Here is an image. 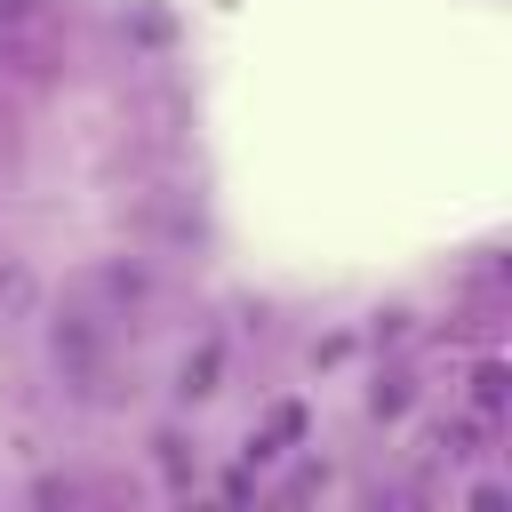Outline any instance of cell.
Wrapping results in <instances>:
<instances>
[{
	"mask_svg": "<svg viewBox=\"0 0 512 512\" xmlns=\"http://www.w3.org/2000/svg\"><path fill=\"white\" fill-rule=\"evenodd\" d=\"M216 392H224V352H216V344L184 352V368H176V400H216Z\"/></svg>",
	"mask_w": 512,
	"mask_h": 512,
	"instance_id": "7a4b0ae2",
	"label": "cell"
},
{
	"mask_svg": "<svg viewBox=\"0 0 512 512\" xmlns=\"http://www.w3.org/2000/svg\"><path fill=\"white\" fill-rule=\"evenodd\" d=\"M72 296H80L88 312H104V320H128V312L152 296V272H144L136 256H112V264H88V272L72 280Z\"/></svg>",
	"mask_w": 512,
	"mask_h": 512,
	"instance_id": "6da1fadb",
	"label": "cell"
},
{
	"mask_svg": "<svg viewBox=\"0 0 512 512\" xmlns=\"http://www.w3.org/2000/svg\"><path fill=\"white\" fill-rule=\"evenodd\" d=\"M32 8H40V0H0V24L16 32V24H32Z\"/></svg>",
	"mask_w": 512,
	"mask_h": 512,
	"instance_id": "ba28073f",
	"label": "cell"
},
{
	"mask_svg": "<svg viewBox=\"0 0 512 512\" xmlns=\"http://www.w3.org/2000/svg\"><path fill=\"white\" fill-rule=\"evenodd\" d=\"M312 488H328V464H304V472H296L280 496H312Z\"/></svg>",
	"mask_w": 512,
	"mask_h": 512,
	"instance_id": "52a82bcc",
	"label": "cell"
},
{
	"mask_svg": "<svg viewBox=\"0 0 512 512\" xmlns=\"http://www.w3.org/2000/svg\"><path fill=\"white\" fill-rule=\"evenodd\" d=\"M32 304H40V288H32V272H24V264H0V312L16 320V312H32Z\"/></svg>",
	"mask_w": 512,
	"mask_h": 512,
	"instance_id": "5b68a950",
	"label": "cell"
},
{
	"mask_svg": "<svg viewBox=\"0 0 512 512\" xmlns=\"http://www.w3.org/2000/svg\"><path fill=\"white\" fill-rule=\"evenodd\" d=\"M464 400H472V416H480V424H504V360H480Z\"/></svg>",
	"mask_w": 512,
	"mask_h": 512,
	"instance_id": "3957f363",
	"label": "cell"
},
{
	"mask_svg": "<svg viewBox=\"0 0 512 512\" xmlns=\"http://www.w3.org/2000/svg\"><path fill=\"white\" fill-rule=\"evenodd\" d=\"M152 448H160V472H168L176 488H192V456H184V440H176V432H160Z\"/></svg>",
	"mask_w": 512,
	"mask_h": 512,
	"instance_id": "8992f818",
	"label": "cell"
},
{
	"mask_svg": "<svg viewBox=\"0 0 512 512\" xmlns=\"http://www.w3.org/2000/svg\"><path fill=\"white\" fill-rule=\"evenodd\" d=\"M408 400H416V376L408 368H392V376H376V392H368V408L392 424V416H408Z\"/></svg>",
	"mask_w": 512,
	"mask_h": 512,
	"instance_id": "277c9868",
	"label": "cell"
}]
</instances>
